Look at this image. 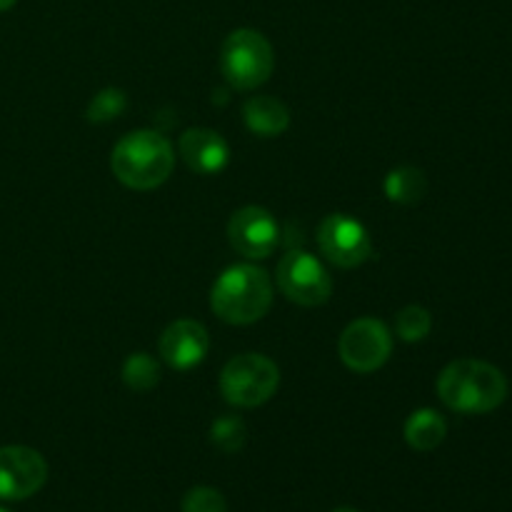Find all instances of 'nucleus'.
<instances>
[{
  "label": "nucleus",
  "instance_id": "9",
  "mask_svg": "<svg viewBox=\"0 0 512 512\" xmlns=\"http://www.w3.org/2000/svg\"><path fill=\"white\" fill-rule=\"evenodd\" d=\"M48 480L43 455L25 445L0 448V500L33 498Z\"/></svg>",
  "mask_w": 512,
  "mask_h": 512
},
{
  "label": "nucleus",
  "instance_id": "4",
  "mask_svg": "<svg viewBox=\"0 0 512 512\" xmlns=\"http://www.w3.org/2000/svg\"><path fill=\"white\" fill-rule=\"evenodd\" d=\"M275 68L273 45L253 28H238L220 48V73L235 90H255L268 83Z\"/></svg>",
  "mask_w": 512,
  "mask_h": 512
},
{
  "label": "nucleus",
  "instance_id": "15",
  "mask_svg": "<svg viewBox=\"0 0 512 512\" xmlns=\"http://www.w3.org/2000/svg\"><path fill=\"white\" fill-rule=\"evenodd\" d=\"M385 195H388L390 203L398 205H415L423 200V195L428 193V178L420 168L413 165H400V168L390 170L385 175L383 183Z\"/></svg>",
  "mask_w": 512,
  "mask_h": 512
},
{
  "label": "nucleus",
  "instance_id": "3",
  "mask_svg": "<svg viewBox=\"0 0 512 512\" xmlns=\"http://www.w3.org/2000/svg\"><path fill=\"white\" fill-rule=\"evenodd\" d=\"M273 305V280L255 265H230L210 290V308L230 325L258 323Z\"/></svg>",
  "mask_w": 512,
  "mask_h": 512
},
{
  "label": "nucleus",
  "instance_id": "23",
  "mask_svg": "<svg viewBox=\"0 0 512 512\" xmlns=\"http://www.w3.org/2000/svg\"><path fill=\"white\" fill-rule=\"evenodd\" d=\"M0 512H10V510H5V508H0Z\"/></svg>",
  "mask_w": 512,
  "mask_h": 512
},
{
  "label": "nucleus",
  "instance_id": "13",
  "mask_svg": "<svg viewBox=\"0 0 512 512\" xmlns=\"http://www.w3.org/2000/svg\"><path fill=\"white\" fill-rule=\"evenodd\" d=\"M243 118L250 133L260 138H278L290 128V110L270 95H255L243 105Z\"/></svg>",
  "mask_w": 512,
  "mask_h": 512
},
{
  "label": "nucleus",
  "instance_id": "19",
  "mask_svg": "<svg viewBox=\"0 0 512 512\" xmlns=\"http://www.w3.org/2000/svg\"><path fill=\"white\" fill-rule=\"evenodd\" d=\"M128 100H125V93L118 88H105L90 100L88 105V120L93 123H108V120L118 118L120 113L125 110Z\"/></svg>",
  "mask_w": 512,
  "mask_h": 512
},
{
  "label": "nucleus",
  "instance_id": "18",
  "mask_svg": "<svg viewBox=\"0 0 512 512\" xmlns=\"http://www.w3.org/2000/svg\"><path fill=\"white\" fill-rule=\"evenodd\" d=\"M210 440H213L215 448L223 450V453H240L245 440H248V430H245V423L240 418H235V415H223V418L215 420L213 428H210Z\"/></svg>",
  "mask_w": 512,
  "mask_h": 512
},
{
  "label": "nucleus",
  "instance_id": "7",
  "mask_svg": "<svg viewBox=\"0 0 512 512\" xmlns=\"http://www.w3.org/2000/svg\"><path fill=\"white\" fill-rule=\"evenodd\" d=\"M338 353L345 368L368 375L383 368L393 353V335L380 320L358 318L343 330L338 340Z\"/></svg>",
  "mask_w": 512,
  "mask_h": 512
},
{
  "label": "nucleus",
  "instance_id": "17",
  "mask_svg": "<svg viewBox=\"0 0 512 512\" xmlns=\"http://www.w3.org/2000/svg\"><path fill=\"white\" fill-rule=\"evenodd\" d=\"M430 328H433V318L425 308L420 305H408L398 313L395 318V333L405 343H420V340L428 338Z\"/></svg>",
  "mask_w": 512,
  "mask_h": 512
},
{
  "label": "nucleus",
  "instance_id": "22",
  "mask_svg": "<svg viewBox=\"0 0 512 512\" xmlns=\"http://www.w3.org/2000/svg\"><path fill=\"white\" fill-rule=\"evenodd\" d=\"M333 512H358V510H353V508H338V510H333Z\"/></svg>",
  "mask_w": 512,
  "mask_h": 512
},
{
  "label": "nucleus",
  "instance_id": "21",
  "mask_svg": "<svg viewBox=\"0 0 512 512\" xmlns=\"http://www.w3.org/2000/svg\"><path fill=\"white\" fill-rule=\"evenodd\" d=\"M13 5H15V0H0V13L8 8H13Z\"/></svg>",
  "mask_w": 512,
  "mask_h": 512
},
{
  "label": "nucleus",
  "instance_id": "8",
  "mask_svg": "<svg viewBox=\"0 0 512 512\" xmlns=\"http://www.w3.org/2000/svg\"><path fill=\"white\" fill-rule=\"evenodd\" d=\"M318 248L330 263L350 270L363 265L373 255V240L360 220L345 213H333L320 223Z\"/></svg>",
  "mask_w": 512,
  "mask_h": 512
},
{
  "label": "nucleus",
  "instance_id": "12",
  "mask_svg": "<svg viewBox=\"0 0 512 512\" xmlns=\"http://www.w3.org/2000/svg\"><path fill=\"white\" fill-rule=\"evenodd\" d=\"M180 155L193 173L218 175L228 165L230 148L215 130L190 128L180 135Z\"/></svg>",
  "mask_w": 512,
  "mask_h": 512
},
{
  "label": "nucleus",
  "instance_id": "6",
  "mask_svg": "<svg viewBox=\"0 0 512 512\" xmlns=\"http://www.w3.org/2000/svg\"><path fill=\"white\" fill-rule=\"evenodd\" d=\"M275 280L285 298L303 308L325 305L333 295V278L323 268V263L305 250H290L288 255H283Z\"/></svg>",
  "mask_w": 512,
  "mask_h": 512
},
{
  "label": "nucleus",
  "instance_id": "1",
  "mask_svg": "<svg viewBox=\"0 0 512 512\" xmlns=\"http://www.w3.org/2000/svg\"><path fill=\"white\" fill-rule=\"evenodd\" d=\"M438 395L455 413H493L508 398V378L495 365L463 358L443 368L438 378Z\"/></svg>",
  "mask_w": 512,
  "mask_h": 512
},
{
  "label": "nucleus",
  "instance_id": "20",
  "mask_svg": "<svg viewBox=\"0 0 512 512\" xmlns=\"http://www.w3.org/2000/svg\"><path fill=\"white\" fill-rule=\"evenodd\" d=\"M183 512H228L223 493L208 485H195L185 493Z\"/></svg>",
  "mask_w": 512,
  "mask_h": 512
},
{
  "label": "nucleus",
  "instance_id": "11",
  "mask_svg": "<svg viewBox=\"0 0 512 512\" xmlns=\"http://www.w3.org/2000/svg\"><path fill=\"white\" fill-rule=\"evenodd\" d=\"M160 358L175 370H190L205 360L210 350V335L198 320H175L160 335Z\"/></svg>",
  "mask_w": 512,
  "mask_h": 512
},
{
  "label": "nucleus",
  "instance_id": "2",
  "mask_svg": "<svg viewBox=\"0 0 512 512\" xmlns=\"http://www.w3.org/2000/svg\"><path fill=\"white\" fill-rule=\"evenodd\" d=\"M175 168L173 145L155 130L123 135L110 153V170L130 190H155Z\"/></svg>",
  "mask_w": 512,
  "mask_h": 512
},
{
  "label": "nucleus",
  "instance_id": "16",
  "mask_svg": "<svg viewBox=\"0 0 512 512\" xmlns=\"http://www.w3.org/2000/svg\"><path fill=\"white\" fill-rule=\"evenodd\" d=\"M160 380V365L155 363L153 355L148 353H133L123 365V383L128 385L130 390H138V393H145V390L155 388Z\"/></svg>",
  "mask_w": 512,
  "mask_h": 512
},
{
  "label": "nucleus",
  "instance_id": "14",
  "mask_svg": "<svg viewBox=\"0 0 512 512\" xmlns=\"http://www.w3.org/2000/svg\"><path fill=\"white\" fill-rule=\"evenodd\" d=\"M445 435H448V423L443 415L430 408L415 410L405 423V443L418 453H430V450L440 448Z\"/></svg>",
  "mask_w": 512,
  "mask_h": 512
},
{
  "label": "nucleus",
  "instance_id": "10",
  "mask_svg": "<svg viewBox=\"0 0 512 512\" xmlns=\"http://www.w3.org/2000/svg\"><path fill=\"white\" fill-rule=\"evenodd\" d=\"M228 240L243 258L263 260L275 253L280 240L278 220L260 205H245L235 210L228 223Z\"/></svg>",
  "mask_w": 512,
  "mask_h": 512
},
{
  "label": "nucleus",
  "instance_id": "5",
  "mask_svg": "<svg viewBox=\"0 0 512 512\" xmlns=\"http://www.w3.org/2000/svg\"><path fill=\"white\" fill-rule=\"evenodd\" d=\"M280 385V370L260 353H245L228 360L220 370V393L235 408H258L268 403Z\"/></svg>",
  "mask_w": 512,
  "mask_h": 512
}]
</instances>
